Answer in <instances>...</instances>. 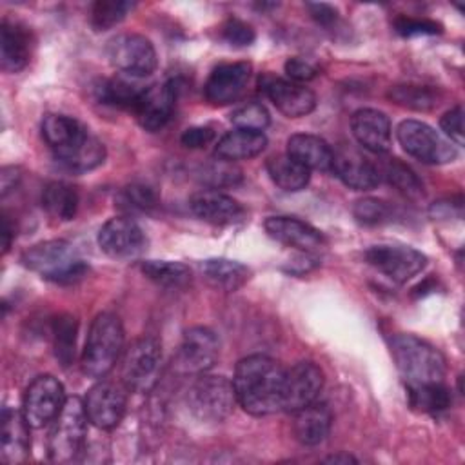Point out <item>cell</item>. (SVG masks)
<instances>
[{
	"label": "cell",
	"mask_w": 465,
	"mask_h": 465,
	"mask_svg": "<svg viewBox=\"0 0 465 465\" xmlns=\"http://www.w3.org/2000/svg\"><path fill=\"white\" fill-rule=\"evenodd\" d=\"M285 369L272 358L251 354L236 363L232 387L238 405L252 416L282 411Z\"/></svg>",
	"instance_id": "obj_1"
},
{
	"label": "cell",
	"mask_w": 465,
	"mask_h": 465,
	"mask_svg": "<svg viewBox=\"0 0 465 465\" xmlns=\"http://www.w3.org/2000/svg\"><path fill=\"white\" fill-rule=\"evenodd\" d=\"M42 136L56 162L73 173L93 171L105 160L104 143L74 116L45 114L42 120Z\"/></svg>",
	"instance_id": "obj_2"
},
{
	"label": "cell",
	"mask_w": 465,
	"mask_h": 465,
	"mask_svg": "<svg viewBox=\"0 0 465 465\" xmlns=\"http://www.w3.org/2000/svg\"><path fill=\"white\" fill-rule=\"evenodd\" d=\"M391 352L407 385L438 383L445 378V358L429 341L414 334H394Z\"/></svg>",
	"instance_id": "obj_3"
},
{
	"label": "cell",
	"mask_w": 465,
	"mask_h": 465,
	"mask_svg": "<svg viewBox=\"0 0 465 465\" xmlns=\"http://www.w3.org/2000/svg\"><path fill=\"white\" fill-rule=\"evenodd\" d=\"M22 263L58 285H73L89 272V265L65 240H47L29 247L22 254Z\"/></svg>",
	"instance_id": "obj_4"
},
{
	"label": "cell",
	"mask_w": 465,
	"mask_h": 465,
	"mask_svg": "<svg viewBox=\"0 0 465 465\" xmlns=\"http://www.w3.org/2000/svg\"><path fill=\"white\" fill-rule=\"evenodd\" d=\"M124 349V327L116 314L100 312L87 332L82 351V371L91 378H104L118 361Z\"/></svg>",
	"instance_id": "obj_5"
},
{
	"label": "cell",
	"mask_w": 465,
	"mask_h": 465,
	"mask_svg": "<svg viewBox=\"0 0 465 465\" xmlns=\"http://www.w3.org/2000/svg\"><path fill=\"white\" fill-rule=\"evenodd\" d=\"M87 414L78 396L67 398L60 414L53 420L49 432V458L54 463H69L78 458L85 443Z\"/></svg>",
	"instance_id": "obj_6"
},
{
	"label": "cell",
	"mask_w": 465,
	"mask_h": 465,
	"mask_svg": "<svg viewBox=\"0 0 465 465\" xmlns=\"http://www.w3.org/2000/svg\"><path fill=\"white\" fill-rule=\"evenodd\" d=\"M187 405L200 421H223L238 405L232 381L225 376L198 374L187 391Z\"/></svg>",
	"instance_id": "obj_7"
},
{
	"label": "cell",
	"mask_w": 465,
	"mask_h": 465,
	"mask_svg": "<svg viewBox=\"0 0 465 465\" xmlns=\"http://www.w3.org/2000/svg\"><path fill=\"white\" fill-rule=\"evenodd\" d=\"M396 136L403 151L423 163L441 165L458 156V151L450 140L420 120H403L396 129Z\"/></svg>",
	"instance_id": "obj_8"
},
{
	"label": "cell",
	"mask_w": 465,
	"mask_h": 465,
	"mask_svg": "<svg viewBox=\"0 0 465 465\" xmlns=\"http://www.w3.org/2000/svg\"><path fill=\"white\" fill-rule=\"evenodd\" d=\"M162 345L153 336H143L129 345L122 360V381L125 389L147 392L158 380Z\"/></svg>",
	"instance_id": "obj_9"
},
{
	"label": "cell",
	"mask_w": 465,
	"mask_h": 465,
	"mask_svg": "<svg viewBox=\"0 0 465 465\" xmlns=\"http://www.w3.org/2000/svg\"><path fill=\"white\" fill-rule=\"evenodd\" d=\"M65 400L64 385L53 374H42L27 385L22 400V412L31 429H40L60 414Z\"/></svg>",
	"instance_id": "obj_10"
},
{
	"label": "cell",
	"mask_w": 465,
	"mask_h": 465,
	"mask_svg": "<svg viewBox=\"0 0 465 465\" xmlns=\"http://www.w3.org/2000/svg\"><path fill=\"white\" fill-rule=\"evenodd\" d=\"M365 260L371 267L396 283H405L427 265V256L421 251L396 243H380L369 247L365 251Z\"/></svg>",
	"instance_id": "obj_11"
},
{
	"label": "cell",
	"mask_w": 465,
	"mask_h": 465,
	"mask_svg": "<svg viewBox=\"0 0 465 465\" xmlns=\"http://www.w3.org/2000/svg\"><path fill=\"white\" fill-rule=\"evenodd\" d=\"M107 56L116 69L134 78L149 76L158 65L153 42L138 33L114 36L107 45Z\"/></svg>",
	"instance_id": "obj_12"
},
{
	"label": "cell",
	"mask_w": 465,
	"mask_h": 465,
	"mask_svg": "<svg viewBox=\"0 0 465 465\" xmlns=\"http://www.w3.org/2000/svg\"><path fill=\"white\" fill-rule=\"evenodd\" d=\"M220 340L209 327H191L183 332L174 354V369L183 374H203L218 360Z\"/></svg>",
	"instance_id": "obj_13"
},
{
	"label": "cell",
	"mask_w": 465,
	"mask_h": 465,
	"mask_svg": "<svg viewBox=\"0 0 465 465\" xmlns=\"http://www.w3.org/2000/svg\"><path fill=\"white\" fill-rule=\"evenodd\" d=\"M323 389V372L322 369L309 360L294 363L285 371L283 376V392H282V411L296 412L320 396Z\"/></svg>",
	"instance_id": "obj_14"
},
{
	"label": "cell",
	"mask_w": 465,
	"mask_h": 465,
	"mask_svg": "<svg viewBox=\"0 0 465 465\" xmlns=\"http://www.w3.org/2000/svg\"><path fill=\"white\" fill-rule=\"evenodd\" d=\"M176 91L178 89L173 80L143 87L131 111L145 131L154 133L169 124L174 113Z\"/></svg>",
	"instance_id": "obj_15"
},
{
	"label": "cell",
	"mask_w": 465,
	"mask_h": 465,
	"mask_svg": "<svg viewBox=\"0 0 465 465\" xmlns=\"http://www.w3.org/2000/svg\"><path fill=\"white\" fill-rule=\"evenodd\" d=\"M145 243L147 240L142 227L127 216L109 218L98 232L100 249L114 260H133L140 256Z\"/></svg>",
	"instance_id": "obj_16"
},
{
	"label": "cell",
	"mask_w": 465,
	"mask_h": 465,
	"mask_svg": "<svg viewBox=\"0 0 465 465\" xmlns=\"http://www.w3.org/2000/svg\"><path fill=\"white\" fill-rule=\"evenodd\" d=\"M125 405L127 398L124 389L111 381H98L87 391L84 400L87 420L102 430L114 429L122 421Z\"/></svg>",
	"instance_id": "obj_17"
},
{
	"label": "cell",
	"mask_w": 465,
	"mask_h": 465,
	"mask_svg": "<svg viewBox=\"0 0 465 465\" xmlns=\"http://www.w3.org/2000/svg\"><path fill=\"white\" fill-rule=\"evenodd\" d=\"M260 85L272 105L289 118L305 116L316 107V94L302 84L267 74L260 80Z\"/></svg>",
	"instance_id": "obj_18"
},
{
	"label": "cell",
	"mask_w": 465,
	"mask_h": 465,
	"mask_svg": "<svg viewBox=\"0 0 465 465\" xmlns=\"http://www.w3.org/2000/svg\"><path fill=\"white\" fill-rule=\"evenodd\" d=\"M251 78L247 62H229L214 67L203 85V94L213 105H229L236 102Z\"/></svg>",
	"instance_id": "obj_19"
},
{
	"label": "cell",
	"mask_w": 465,
	"mask_h": 465,
	"mask_svg": "<svg viewBox=\"0 0 465 465\" xmlns=\"http://www.w3.org/2000/svg\"><path fill=\"white\" fill-rule=\"evenodd\" d=\"M343 185L354 191L374 189L381 176L380 169L354 147H340L332 156V169Z\"/></svg>",
	"instance_id": "obj_20"
},
{
	"label": "cell",
	"mask_w": 465,
	"mask_h": 465,
	"mask_svg": "<svg viewBox=\"0 0 465 465\" xmlns=\"http://www.w3.org/2000/svg\"><path fill=\"white\" fill-rule=\"evenodd\" d=\"M263 229L272 240L303 252H312L325 245V236L316 227L294 216H269L263 222Z\"/></svg>",
	"instance_id": "obj_21"
},
{
	"label": "cell",
	"mask_w": 465,
	"mask_h": 465,
	"mask_svg": "<svg viewBox=\"0 0 465 465\" xmlns=\"http://www.w3.org/2000/svg\"><path fill=\"white\" fill-rule=\"evenodd\" d=\"M189 207L194 216L213 225L238 223L245 216V209L229 194L218 189H203L191 196Z\"/></svg>",
	"instance_id": "obj_22"
},
{
	"label": "cell",
	"mask_w": 465,
	"mask_h": 465,
	"mask_svg": "<svg viewBox=\"0 0 465 465\" xmlns=\"http://www.w3.org/2000/svg\"><path fill=\"white\" fill-rule=\"evenodd\" d=\"M351 131L356 142L374 154L391 149V120L378 109H358L351 118Z\"/></svg>",
	"instance_id": "obj_23"
},
{
	"label": "cell",
	"mask_w": 465,
	"mask_h": 465,
	"mask_svg": "<svg viewBox=\"0 0 465 465\" xmlns=\"http://www.w3.org/2000/svg\"><path fill=\"white\" fill-rule=\"evenodd\" d=\"M29 429L22 411L5 405L2 409V427H0V458L4 463H22L25 461L31 447Z\"/></svg>",
	"instance_id": "obj_24"
},
{
	"label": "cell",
	"mask_w": 465,
	"mask_h": 465,
	"mask_svg": "<svg viewBox=\"0 0 465 465\" xmlns=\"http://www.w3.org/2000/svg\"><path fill=\"white\" fill-rule=\"evenodd\" d=\"M31 60V31L15 20L0 27V65L5 73L22 71Z\"/></svg>",
	"instance_id": "obj_25"
},
{
	"label": "cell",
	"mask_w": 465,
	"mask_h": 465,
	"mask_svg": "<svg viewBox=\"0 0 465 465\" xmlns=\"http://www.w3.org/2000/svg\"><path fill=\"white\" fill-rule=\"evenodd\" d=\"M332 412L325 403L312 401L311 405L294 412L292 432L294 438L307 447L320 445L331 430Z\"/></svg>",
	"instance_id": "obj_26"
},
{
	"label": "cell",
	"mask_w": 465,
	"mask_h": 465,
	"mask_svg": "<svg viewBox=\"0 0 465 465\" xmlns=\"http://www.w3.org/2000/svg\"><path fill=\"white\" fill-rule=\"evenodd\" d=\"M287 154L305 165L309 171H331L334 151L331 145L314 134H292L287 140Z\"/></svg>",
	"instance_id": "obj_27"
},
{
	"label": "cell",
	"mask_w": 465,
	"mask_h": 465,
	"mask_svg": "<svg viewBox=\"0 0 465 465\" xmlns=\"http://www.w3.org/2000/svg\"><path fill=\"white\" fill-rule=\"evenodd\" d=\"M267 147V138L260 131L234 129L223 134L214 149V154L227 162L249 160L258 156Z\"/></svg>",
	"instance_id": "obj_28"
},
{
	"label": "cell",
	"mask_w": 465,
	"mask_h": 465,
	"mask_svg": "<svg viewBox=\"0 0 465 465\" xmlns=\"http://www.w3.org/2000/svg\"><path fill=\"white\" fill-rule=\"evenodd\" d=\"M202 272L205 280L220 291L225 292H234L240 287H243L251 276V271L236 262V260H227V258H209L202 262Z\"/></svg>",
	"instance_id": "obj_29"
},
{
	"label": "cell",
	"mask_w": 465,
	"mask_h": 465,
	"mask_svg": "<svg viewBox=\"0 0 465 465\" xmlns=\"http://www.w3.org/2000/svg\"><path fill=\"white\" fill-rule=\"evenodd\" d=\"M265 169L274 185L287 193L302 191L311 180V171L294 158H291L287 153L271 156L265 163Z\"/></svg>",
	"instance_id": "obj_30"
},
{
	"label": "cell",
	"mask_w": 465,
	"mask_h": 465,
	"mask_svg": "<svg viewBox=\"0 0 465 465\" xmlns=\"http://www.w3.org/2000/svg\"><path fill=\"white\" fill-rule=\"evenodd\" d=\"M78 193L67 182H49L42 191V205L49 216L69 222L78 211Z\"/></svg>",
	"instance_id": "obj_31"
},
{
	"label": "cell",
	"mask_w": 465,
	"mask_h": 465,
	"mask_svg": "<svg viewBox=\"0 0 465 465\" xmlns=\"http://www.w3.org/2000/svg\"><path fill=\"white\" fill-rule=\"evenodd\" d=\"M140 269L151 282L165 289H183L191 283V271L180 262L145 260Z\"/></svg>",
	"instance_id": "obj_32"
},
{
	"label": "cell",
	"mask_w": 465,
	"mask_h": 465,
	"mask_svg": "<svg viewBox=\"0 0 465 465\" xmlns=\"http://www.w3.org/2000/svg\"><path fill=\"white\" fill-rule=\"evenodd\" d=\"M409 389V401L412 407L420 409L421 412H441L450 407V391L445 387L443 381L438 383H423V385H407Z\"/></svg>",
	"instance_id": "obj_33"
},
{
	"label": "cell",
	"mask_w": 465,
	"mask_h": 465,
	"mask_svg": "<svg viewBox=\"0 0 465 465\" xmlns=\"http://www.w3.org/2000/svg\"><path fill=\"white\" fill-rule=\"evenodd\" d=\"M142 91H143V87H138L136 84L124 80V78L102 80L94 87L96 100L100 104L113 105V107H129V109H133V105Z\"/></svg>",
	"instance_id": "obj_34"
},
{
	"label": "cell",
	"mask_w": 465,
	"mask_h": 465,
	"mask_svg": "<svg viewBox=\"0 0 465 465\" xmlns=\"http://www.w3.org/2000/svg\"><path fill=\"white\" fill-rule=\"evenodd\" d=\"M53 341H54V354L58 361L67 367L74 360V347H76V332L78 322L71 314H58L51 325Z\"/></svg>",
	"instance_id": "obj_35"
},
{
	"label": "cell",
	"mask_w": 465,
	"mask_h": 465,
	"mask_svg": "<svg viewBox=\"0 0 465 465\" xmlns=\"http://www.w3.org/2000/svg\"><path fill=\"white\" fill-rule=\"evenodd\" d=\"M380 176H385V180L396 187L401 194L409 198H420L423 196V183L418 178V174L401 160L389 158L383 167L380 169Z\"/></svg>",
	"instance_id": "obj_36"
},
{
	"label": "cell",
	"mask_w": 465,
	"mask_h": 465,
	"mask_svg": "<svg viewBox=\"0 0 465 465\" xmlns=\"http://www.w3.org/2000/svg\"><path fill=\"white\" fill-rule=\"evenodd\" d=\"M389 98L398 105L414 109V111H430L440 104L438 89L425 85H394L389 89Z\"/></svg>",
	"instance_id": "obj_37"
},
{
	"label": "cell",
	"mask_w": 465,
	"mask_h": 465,
	"mask_svg": "<svg viewBox=\"0 0 465 465\" xmlns=\"http://www.w3.org/2000/svg\"><path fill=\"white\" fill-rule=\"evenodd\" d=\"M131 9L133 4L125 0H98L91 7V25L96 31H107L118 25Z\"/></svg>",
	"instance_id": "obj_38"
},
{
	"label": "cell",
	"mask_w": 465,
	"mask_h": 465,
	"mask_svg": "<svg viewBox=\"0 0 465 465\" xmlns=\"http://www.w3.org/2000/svg\"><path fill=\"white\" fill-rule=\"evenodd\" d=\"M200 180L213 189L220 187H231L242 182V171L232 165V162L227 160H214L200 169Z\"/></svg>",
	"instance_id": "obj_39"
},
{
	"label": "cell",
	"mask_w": 465,
	"mask_h": 465,
	"mask_svg": "<svg viewBox=\"0 0 465 465\" xmlns=\"http://www.w3.org/2000/svg\"><path fill=\"white\" fill-rule=\"evenodd\" d=\"M231 122L236 125V129H247V131H263L269 122V111L265 109V105H262L260 102H247L238 105L232 113H231Z\"/></svg>",
	"instance_id": "obj_40"
},
{
	"label": "cell",
	"mask_w": 465,
	"mask_h": 465,
	"mask_svg": "<svg viewBox=\"0 0 465 465\" xmlns=\"http://www.w3.org/2000/svg\"><path fill=\"white\" fill-rule=\"evenodd\" d=\"M352 214L360 223L378 225L391 218V207L387 202L378 198H363L358 200L352 207Z\"/></svg>",
	"instance_id": "obj_41"
},
{
	"label": "cell",
	"mask_w": 465,
	"mask_h": 465,
	"mask_svg": "<svg viewBox=\"0 0 465 465\" xmlns=\"http://www.w3.org/2000/svg\"><path fill=\"white\" fill-rule=\"evenodd\" d=\"M122 198L129 209H136V211H151L158 205L156 193L151 187L142 185V183L127 185L122 191Z\"/></svg>",
	"instance_id": "obj_42"
},
{
	"label": "cell",
	"mask_w": 465,
	"mask_h": 465,
	"mask_svg": "<svg viewBox=\"0 0 465 465\" xmlns=\"http://www.w3.org/2000/svg\"><path fill=\"white\" fill-rule=\"evenodd\" d=\"M394 29L401 36H423V35H438L441 33V25L434 20L427 18H411V16H398L394 20Z\"/></svg>",
	"instance_id": "obj_43"
},
{
	"label": "cell",
	"mask_w": 465,
	"mask_h": 465,
	"mask_svg": "<svg viewBox=\"0 0 465 465\" xmlns=\"http://www.w3.org/2000/svg\"><path fill=\"white\" fill-rule=\"evenodd\" d=\"M222 36L225 42H229L231 45H236V47H245V45H251L254 42V29L243 22V20H238V18H231L223 24L222 27Z\"/></svg>",
	"instance_id": "obj_44"
},
{
	"label": "cell",
	"mask_w": 465,
	"mask_h": 465,
	"mask_svg": "<svg viewBox=\"0 0 465 465\" xmlns=\"http://www.w3.org/2000/svg\"><path fill=\"white\" fill-rule=\"evenodd\" d=\"M440 127L452 143L463 145V107L454 105L447 111L440 120Z\"/></svg>",
	"instance_id": "obj_45"
},
{
	"label": "cell",
	"mask_w": 465,
	"mask_h": 465,
	"mask_svg": "<svg viewBox=\"0 0 465 465\" xmlns=\"http://www.w3.org/2000/svg\"><path fill=\"white\" fill-rule=\"evenodd\" d=\"M283 67H285V73L291 78V82H296V84L309 82V80L316 78V74H318V67L302 56L289 58Z\"/></svg>",
	"instance_id": "obj_46"
},
{
	"label": "cell",
	"mask_w": 465,
	"mask_h": 465,
	"mask_svg": "<svg viewBox=\"0 0 465 465\" xmlns=\"http://www.w3.org/2000/svg\"><path fill=\"white\" fill-rule=\"evenodd\" d=\"M213 138H214V131L209 125H194V127H187L182 133L180 142L189 149H200V147H205L209 142H213Z\"/></svg>",
	"instance_id": "obj_47"
},
{
	"label": "cell",
	"mask_w": 465,
	"mask_h": 465,
	"mask_svg": "<svg viewBox=\"0 0 465 465\" xmlns=\"http://www.w3.org/2000/svg\"><path fill=\"white\" fill-rule=\"evenodd\" d=\"M307 9H309V15L312 16V20H316L323 27H329V25H332L338 20L336 9L332 5H329V4H322V2L307 4Z\"/></svg>",
	"instance_id": "obj_48"
},
{
	"label": "cell",
	"mask_w": 465,
	"mask_h": 465,
	"mask_svg": "<svg viewBox=\"0 0 465 465\" xmlns=\"http://www.w3.org/2000/svg\"><path fill=\"white\" fill-rule=\"evenodd\" d=\"M20 178V174L16 173L15 167H4L2 174H0V187H2V194L5 196L11 189H15L16 180Z\"/></svg>",
	"instance_id": "obj_49"
},
{
	"label": "cell",
	"mask_w": 465,
	"mask_h": 465,
	"mask_svg": "<svg viewBox=\"0 0 465 465\" xmlns=\"http://www.w3.org/2000/svg\"><path fill=\"white\" fill-rule=\"evenodd\" d=\"M323 461H325V463H343V465H349V463H356V458H352V456L347 454V452H338V454L327 456Z\"/></svg>",
	"instance_id": "obj_50"
},
{
	"label": "cell",
	"mask_w": 465,
	"mask_h": 465,
	"mask_svg": "<svg viewBox=\"0 0 465 465\" xmlns=\"http://www.w3.org/2000/svg\"><path fill=\"white\" fill-rule=\"evenodd\" d=\"M2 236H4V252L9 251L11 245V236H13V229L9 225V218L4 216V227H2Z\"/></svg>",
	"instance_id": "obj_51"
}]
</instances>
